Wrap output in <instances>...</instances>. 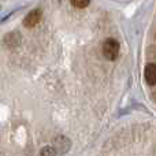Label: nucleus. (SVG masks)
Returning <instances> with one entry per match:
<instances>
[{
  "instance_id": "20e7f679",
  "label": "nucleus",
  "mask_w": 156,
  "mask_h": 156,
  "mask_svg": "<svg viewBox=\"0 0 156 156\" xmlns=\"http://www.w3.org/2000/svg\"><path fill=\"white\" fill-rule=\"evenodd\" d=\"M144 77H145V81L149 85H156V65L155 63H149V65L145 66Z\"/></svg>"
},
{
  "instance_id": "f257e3e1",
  "label": "nucleus",
  "mask_w": 156,
  "mask_h": 156,
  "mask_svg": "<svg viewBox=\"0 0 156 156\" xmlns=\"http://www.w3.org/2000/svg\"><path fill=\"white\" fill-rule=\"evenodd\" d=\"M103 56L107 60H115L119 55V43L115 38H107L103 43Z\"/></svg>"
},
{
  "instance_id": "0eeeda50",
  "label": "nucleus",
  "mask_w": 156,
  "mask_h": 156,
  "mask_svg": "<svg viewBox=\"0 0 156 156\" xmlns=\"http://www.w3.org/2000/svg\"><path fill=\"white\" fill-rule=\"evenodd\" d=\"M89 3H90V2H88V0H71V5H74V7H77V8L88 7Z\"/></svg>"
},
{
  "instance_id": "39448f33",
  "label": "nucleus",
  "mask_w": 156,
  "mask_h": 156,
  "mask_svg": "<svg viewBox=\"0 0 156 156\" xmlns=\"http://www.w3.org/2000/svg\"><path fill=\"white\" fill-rule=\"evenodd\" d=\"M18 33H15V32H12V33H10V34H7L4 37V41H5V44H7L8 47H16L19 43H16L15 41V37H18Z\"/></svg>"
},
{
  "instance_id": "423d86ee",
  "label": "nucleus",
  "mask_w": 156,
  "mask_h": 156,
  "mask_svg": "<svg viewBox=\"0 0 156 156\" xmlns=\"http://www.w3.org/2000/svg\"><path fill=\"white\" fill-rule=\"evenodd\" d=\"M55 155H56V151L54 149V147H44L38 152V156H55Z\"/></svg>"
},
{
  "instance_id": "7ed1b4c3",
  "label": "nucleus",
  "mask_w": 156,
  "mask_h": 156,
  "mask_svg": "<svg viewBox=\"0 0 156 156\" xmlns=\"http://www.w3.org/2000/svg\"><path fill=\"white\" fill-rule=\"evenodd\" d=\"M71 147V143L69 138L63 137V136H59V137L55 138V147L54 149L56 152H59V154H66V152L69 151V148Z\"/></svg>"
},
{
  "instance_id": "f03ea898",
  "label": "nucleus",
  "mask_w": 156,
  "mask_h": 156,
  "mask_svg": "<svg viewBox=\"0 0 156 156\" xmlns=\"http://www.w3.org/2000/svg\"><path fill=\"white\" fill-rule=\"evenodd\" d=\"M41 15H43V11H41V8H34V10H32L26 16H25V19H23V26L29 27V29L34 27L36 25L40 22Z\"/></svg>"
}]
</instances>
